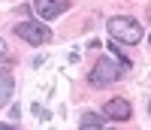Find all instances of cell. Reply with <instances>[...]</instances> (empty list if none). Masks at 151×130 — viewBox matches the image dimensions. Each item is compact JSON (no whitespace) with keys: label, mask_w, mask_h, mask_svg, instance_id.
Listing matches in <instances>:
<instances>
[{"label":"cell","mask_w":151,"mask_h":130,"mask_svg":"<svg viewBox=\"0 0 151 130\" xmlns=\"http://www.w3.org/2000/svg\"><path fill=\"white\" fill-rule=\"evenodd\" d=\"M3 55H6V43L0 40V58H3Z\"/></svg>","instance_id":"10"},{"label":"cell","mask_w":151,"mask_h":130,"mask_svg":"<svg viewBox=\"0 0 151 130\" xmlns=\"http://www.w3.org/2000/svg\"><path fill=\"white\" fill-rule=\"evenodd\" d=\"M33 9H36V15L42 21H52V18L60 15V12L70 9V0H33Z\"/></svg>","instance_id":"4"},{"label":"cell","mask_w":151,"mask_h":130,"mask_svg":"<svg viewBox=\"0 0 151 130\" xmlns=\"http://www.w3.org/2000/svg\"><path fill=\"white\" fill-rule=\"evenodd\" d=\"M0 130H15V127H12V124H0Z\"/></svg>","instance_id":"11"},{"label":"cell","mask_w":151,"mask_h":130,"mask_svg":"<svg viewBox=\"0 0 151 130\" xmlns=\"http://www.w3.org/2000/svg\"><path fill=\"white\" fill-rule=\"evenodd\" d=\"M148 109H151V103H148Z\"/></svg>","instance_id":"13"},{"label":"cell","mask_w":151,"mask_h":130,"mask_svg":"<svg viewBox=\"0 0 151 130\" xmlns=\"http://www.w3.org/2000/svg\"><path fill=\"white\" fill-rule=\"evenodd\" d=\"M109 51H112V55H115V58L121 61V67H124V70H130V58L124 55V48H121L118 43H109Z\"/></svg>","instance_id":"7"},{"label":"cell","mask_w":151,"mask_h":130,"mask_svg":"<svg viewBox=\"0 0 151 130\" xmlns=\"http://www.w3.org/2000/svg\"><path fill=\"white\" fill-rule=\"evenodd\" d=\"M82 124H94V127H103V118H100L97 112H85V115H82Z\"/></svg>","instance_id":"8"},{"label":"cell","mask_w":151,"mask_h":130,"mask_svg":"<svg viewBox=\"0 0 151 130\" xmlns=\"http://www.w3.org/2000/svg\"><path fill=\"white\" fill-rule=\"evenodd\" d=\"M79 130H103V127H94V124H82Z\"/></svg>","instance_id":"9"},{"label":"cell","mask_w":151,"mask_h":130,"mask_svg":"<svg viewBox=\"0 0 151 130\" xmlns=\"http://www.w3.org/2000/svg\"><path fill=\"white\" fill-rule=\"evenodd\" d=\"M15 33L21 36L24 43H30V46H45L48 40H52L48 24H40V21H18L15 24Z\"/></svg>","instance_id":"3"},{"label":"cell","mask_w":151,"mask_h":130,"mask_svg":"<svg viewBox=\"0 0 151 130\" xmlns=\"http://www.w3.org/2000/svg\"><path fill=\"white\" fill-rule=\"evenodd\" d=\"M121 73H127L121 64H115L112 58H100V61L94 64L91 76H88V82H91L94 88H106V85H112V82H118Z\"/></svg>","instance_id":"2"},{"label":"cell","mask_w":151,"mask_h":130,"mask_svg":"<svg viewBox=\"0 0 151 130\" xmlns=\"http://www.w3.org/2000/svg\"><path fill=\"white\" fill-rule=\"evenodd\" d=\"M148 18H151V6H148Z\"/></svg>","instance_id":"12"},{"label":"cell","mask_w":151,"mask_h":130,"mask_svg":"<svg viewBox=\"0 0 151 130\" xmlns=\"http://www.w3.org/2000/svg\"><path fill=\"white\" fill-rule=\"evenodd\" d=\"M103 115L109 121H127L130 115H133V109H130V103L124 100V97H115V100H109L106 106H103Z\"/></svg>","instance_id":"5"},{"label":"cell","mask_w":151,"mask_h":130,"mask_svg":"<svg viewBox=\"0 0 151 130\" xmlns=\"http://www.w3.org/2000/svg\"><path fill=\"white\" fill-rule=\"evenodd\" d=\"M12 91H15V82H12V73L9 70H0V106H6Z\"/></svg>","instance_id":"6"},{"label":"cell","mask_w":151,"mask_h":130,"mask_svg":"<svg viewBox=\"0 0 151 130\" xmlns=\"http://www.w3.org/2000/svg\"><path fill=\"white\" fill-rule=\"evenodd\" d=\"M109 36L115 43H127V46H136L142 40V24L136 21V18H127V15H115V18H109Z\"/></svg>","instance_id":"1"}]
</instances>
